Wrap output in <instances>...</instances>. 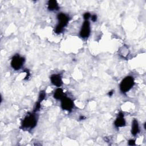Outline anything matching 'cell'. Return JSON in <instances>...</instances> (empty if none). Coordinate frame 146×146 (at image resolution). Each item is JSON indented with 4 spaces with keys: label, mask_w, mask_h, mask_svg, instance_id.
<instances>
[{
    "label": "cell",
    "mask_w": 146,
    "mask_h": 146,
    "mask_svg": "<svg viewBox=\"0 0 146 146\" xmlns=\"http://www.w3.org/2000/svg\"><path fill=\"white\" fill-rule=\"evenodd\" d=\"M79 34L83 38H86L89 36L90 34V24L88 20H86L83 22Z\"/></svg>",
    "instance_id": "6"
},
{
    "label": "cell",
    "mask_w": 146,
    "mask_h": 146,
    "mask_svg": "<svg viewBox=\"0 0 146 146\" xmlns=\"http://www.w3.org/2000/svg\"><path fill=\"white\" fill-rule=\"evenodd\" d=\"M140 131L139 126L137 121L136 119H134L132 123V128H131V133L133 135H136Z\"/></svg>",
    "instance_id": "9"
},
{
    "label": "cell",
    "mask_w": 146,
    "mask_h": 146,
    "mask_svg": "<svg viewBox=\"0 0 146 146\" xmlns=\"http://www.w3.org/2000/svg\"><path fill=\"white\" fill-rule=\"evenodd\" d=\"M57 18L58 19L59 23L55 29V33L56 34H60L63 31L64 27L68 23L70 18L67 15L64 13L58 14L57 15Z\"/></svg>",
    "instance_id": "2"
},
{
    "label": "cell",
    "mask_w": 146,
    "mask_h": 146,
    "mask_svg": "<svg viewBox=\"0 0 146 146\" xmlns=\"http://www.w3.org/2000/svg\"><path fill=\"white\" fill-rule=\"evenodd\" d=\"M53 96L55 99H56L57 100H59V99L61 100L65 96H64V94L63 92V90L60 88H58L55 91Z\"/></svg>",
    "instance_id": "11"
},
{
    "label": "cell",
    "mask_w": 146,
    "mask_h": 146,
    "mask_svg": "<svg viewBox=\"0 0 146 146\" xmlns=\"http://www.w3.org/2000/svg\"><path fill=\"white\" fill-rule=\"evenodd\" d=\"M91 20L93 22H96L97 20V15L96 14H94L91 16Z\"/></svg>",
    "instance_id": "15"
},
{
    "label": "cell",
    "mask_w": 146,
    "mask_h": 146,
    "mask_svg": "<svg viewBox=\"0 0 146 146\" xmlns=\"http://www.w3.org/2000/svg\"><path fill=\"white\" fill-rule=\"evenodd\" d=\"M48 9L50 11L58 10L59 9L58 4L55 0H51L48 2Z\"/></svg>",
    "instance_id": "10"
},
{
    "label": "cell",
    "mask_w": 146,
    "mask_h": 146,
    "mask_svg": "<svg viewBox=\"0 0 146 146\" xmlns=\"http://www.w3.org/2000/svg\"><path fill=\"white\" fill-rule=\"evenodd\" d=\"M74 106V102L72 99L66 96L61 99V107L63 110L71 111Z\"/></svg>",
    "instance_id": "5"
},
{
    "label": "cell",
    "mask_w": 146,
    "mask_h": 146,
    "mask_svg": "<svg viewBox=\"0 0 146 146\" xmlns=\"http://www.w3.org/2000/svg\"><path fill=\"white\" fill-rule=\"evenodd\" d=\"M45 96H46L45 92L44 91H41L40 92V94H39V98H38V101L41 102L45 98Z\"/></svg>",
    "instance_id": "12"
},
{
    "label": "cell",
    "mask_w": 146,
    "mask_h": 146,
    "mask_svg": "<svg viewBox=\"0 0 146 146\" xmlns=\"http://www.w3.org/2000/svg\"><path fill=\"white\" fill-rule=\"evenodd\" d=\"M37 123V119L35 113H28L24 118L22 122L21 128L23 129L34 128Z\"/></svg>",
    "instance_id": "1"
},
{
    "label": "cell",
    "mask_w": 146,
    "mask_h": 146,
    "mask_svg": "<svg viewBox=\"0 0 146 146\" xmlns=\"http://www.w3.org/2000/svg\"><path fill=\"white\" fill-rule=\"evenodd\" d=\"M51 82L52 84L56 87H60L62 84L63 82L62 80V77L59 74H53L50 77Z\"/></svg>",
    "instance_id": "8"
},
{
    "label": "cell",
    "mask_w": 146,
    "mask_h": 146,
    "mask_svg": "<svg viewBox=\"0 0 146 146\" xmlns=\"http://www.w3.org/2000/svg\"><path fill=\"white\" fill-rule=\"evenodd\" d=\"M25 62L24 58L18 54H16L11 59V66L12 68L15 70H19L23 66Z\"/></svg>",
    "instance_id": "4"
},
{
    "label": "cell",
    "mask_w": 146,
    "mask_h": 146,
    "mask_svg": "<svg viewBox=\"0 0 146 146\" xmlns=\"http://www.w3.org/2000/svg\"><path fill=\"white\" fill-rule=\"evenodd\" d=\"M40 102L38 101L35 105V107L34 108V112H36L40 110Z\"/></svg>",
    "instance_id": "13"
},
{
    "label": "cell",
    "mask_w": 146,
    "mask_h": 146,
    "mask_svg": "<svg viewBox=\"0 0 146 146\" xmlns=\"http://www.w3.org/2000/svg\"><path fill=\"white\" fill-rule=\"evenodd\" d=\"M114 124L116 127H122L125 126V121L124 118V114L122 112H120L114 122Z\"/></svg>",
    "instance_id": "7"
},
{
    "label": "cell",
    "mask_w": 146,
    "mask_h": 146,
    "mask_svg": "<svg viewBox=\"0 0 146 146\" xmlns=\"http://www.w3.org/2000/svg\"><path fill=\"white\" fill-rule=\"evenodd\" d=\"M113 94V91H110V92H108V95H109V96H112V94Z\"/></svg>",
    "instance_id": "17"
},
{
    "label": "cell",
    "mask_w": 146,
    "mask_h": 146,
    "mask_svg": "<svg viewBox=\"0 0 146 146\" xmlns=\"http://www.w3.org/2000/svg\"><path fill=\"white\" fill-rule=\"evenodd\" d=\"M90 17H91V15H90V14L89 13H86L83 15V18L85 19V21L88 20L90 18Z\"/></svg>",
    "instance_id": "14"
},
{
    "label": "cell",
    "mask_w": 146,
    "mask_h": 146,
    "mask_svg": "<svg viewBox=\"0 0 146 146\" xmlns=\"http://www.w3.org/2000/svg\"><path fill=\"white\" fill-rule=\"evenodd\" d=\"M128 144L130 145H135V141L134 140H129L128 141Z\"/></svg>",
    "instance_id": "16"
},
{
    "label": "cell",
    "mask_w": 146,
    "mask_h": 146,
    "mask_svg": "<svg viewBox=\"0 0 146 146\" xmlns=\"http://www.w3.org/2000/svg\"><path fill=\"white\" fill-rule=\"evenodd\" d=\"M134 79L131 76L124 78L120 84V90L123 93L128 92L134 85Z\"/></svg>",
    "instance_id": "3"
}]
</instances>
